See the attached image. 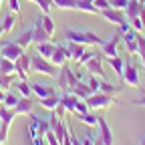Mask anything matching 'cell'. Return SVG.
Instances as JSON below:
<instances>
[{"mask_svg": "<svg viewBox=\"0 0 145 145\" xmlns=\"http://www.w3.org/2000/svg\"><path fill=\"white\" fill-rule=\"evenodd\" d=\"M137 44H139V50H137V57L141 59L143 67H145V36L137 34Z\"/></svg>", "mask_w": 145, "mask_h": 145, "instance_id": "33", "label": "cell"}, {"mask_svg": "<svg viewBox=\"0 0 145 145\" xmlns=\"http://www.w3.org/2000/svg\"><path fill=\"white\" fill-rule=\"evenodd\" d=\"M69 50H67V44H57L54 46V52H52V57H50V63L52 65H57V67H63L69 63Z\"/></svg>", "mask_w": 145, "mask_h": 145, "instance_id": "9", "label": "cell"}, {"mask_svg": "<svg viewBox=\"0 0 145 145\" xmlns=\"http://www.w3.org/2000/svg\"><path fill=\"white\" fill-rule=\"evenodd\" d=\"M101 16L105 18L107 22L115 24V26H119V24L125 20V12H123V10H117V8H113V6H109V8L101 10Z\"/></svg>", "mask_w": 145, "mask_h": 145, "instance_id": "7", "label": "cell"}, {"mask_svg": "<svg viewBox=\"0 0 145 145\" xmlns=\"http://www.w3.org/2000/svg\"><path fill=\"white\" fill-rule=\"evenodd\" d=\"M32 87V95H36L39 99H44V97H50V95H57V91L48 85H40V83H30Z\"/></svg>", "mask_w": 145, "mask_h": 145, "instance_id": "15", "label": "cell"}, {"mask_svg": "<svg viewBox=\"0 0 145 145\" xmlns=\"http://www.w3.org/2000/svg\"><path fill=\"white\" fill-rule=\"evenodd\" d=\"M72 145H83V143H81V139H77L75 135H72Z\"/></svg>", "mask_w": 145, "mask_h": 145, "instance_id": "53", "label": "cell"}, {"mask_svg": "<svg viewBox=\"0 0 145 145\" xmlns=\"http://www.w3.org/2000/svg\"><path fill=\"white\" fill-rule=\"evenodd\" d=\"M0 145H4V143H0Z\"/></svg>", "mask_w": 145, "mask_h": 145, "instance_id": "62", "label": "cell"}, {"mask_svg": "<svg viewBox=\"0 0 145 145\" xmlns=\"http://www.w3.org/2000/svg\"><path fill=\"white\" fill-rule=\"evenodd\" d=\"M109 2H111V6L117 8V10H125L127 4H129V0H109Z\"/></svg>", "mask_w": 145, "mask_h": 145, "instance_id": "42", "label": "cell"}, {"mask_svg": "<svg viewBox=\"0 0 145 145\" xmlns=\"http://www.w3.org/2000/svg\"><path fill=\"white\" fill-rule=\"evenodd\" d=\"M16 44H20L24 50H26L30 44H34V40H32V26H30V28H26V30H22L20 34H18V39H16Z\"/></svg>", "mask_w": 145, "mask_h": 145, "instance_id": "20", "label": "cell"}, {"mask_svg": "<svg viewBox=\"0 0 145 145\" xmlns=\"http://www.w3.org/2000/svg\"><path fill=\"white\" fill-rule=\"evenodd\" d=\"M0 57H2V46H0Z\"/></svg>", "mask_w": 145, "mask_h": 145, "instance_id": "57", "label": "cell"}, {"mask_svg": "<svg viewBox=\"0 0 145 145\" xmlns=\"http://www.w3.org/2000/svg\"><path fill=\"white\" fill-rule=\"evenodd\" d=\"M87 111H89V105H87V101L79 99V103H77V109H75V113H87Z\"/></svg>", "mask_w": 145, "mask_h": 145, "instance_id": "44", "label": "cell"}, {"mask_svg": "<svg viewBox=\"0 0 145 145\" xmlns=\"http://www.w3.org/2000/svg\"><path fill=\"white\" fill-rule=\"evenodd\" d=\"M14 85V89L20 93V97H32V87H30V83L28 81H18V83H12Z\"/></svg>", "mask_w": 145, "mask_h": 145, "instance_id": "27", "label": "cell"}, {"mask_svg": "<svg viewBox=\"0 0 145 145\" xmlns=\"http://www.w3.org/2000/svg\"><path fill=\"white\" fill-rule=\"evenodd\" d=\"M85 101H87L89 109H109V107H113L117 103L113 95H105V93H93Z\"/></svg>", "mask_w": 145, "mask_h": 145, "instance_id": "2", "label": "cell"}, {"mask_svg": "<svg viewBox=\"0 0 145 145\" xmlns=\"http://www.w3.org/2000/svg\"><path fill=\"white\" fill-rule=\"evenodd\" d=\"M28 2H34V4H36V0H28Z\"/></svg>", "mask_w": 145, "mask_h": 145, "instance_id": "58", "label": "cell"}, {"mask_svg": "<svg viewBox=\"0 0 145 145\" xmlns=\"http://www.w3.org/2000/svg\"><path fill=\"white\" fill-rule=\"evenodd\" d=\"M2 2H4V0H0V4H2Z\"/></svg>", "mask_w": 145, "mask_h": 145, "instance_id": "59", "label": "cell"}, {"mask_svg": "<svg viewBox=\"0 0 145 145\" xmlns=\"http://www.w3.org/2000/svg\"><path fill=\"white\" fill-rule=\"evenodd\" d=\"M139 145H145V137H143V139H141V143H139Z\"/></svg>", "mask_w": 145, "mask_h": 145, "instance_id": "56", "label": "cell"}, {"mask_svg": "<svg viewBox=\"0 0 145 145\" xmlns=\"http://www.w3.org/2000/svg\"><path fill=\"white\" fill-rule=\"evenodd\" d=\"M72 115H75L83 125H87V127H97V119H99V117L93 115V113L87 111V113H72Z\"/></svg>", "mask_w": 145, "mask_h": 145, "instance_id": "23", "label": "cell"}, {"mask_svg": "<svg viewBox=\"0 0 145 145\" xmlns=\"http://www.w3.org/2000/svg\"><path fill=\"white\" fill-rule=\"evenodd\" d=\"M65 36H67V40H71V42L87 44V40H85V32H83V30H71V28H67V30H65Z\"/></svg>", "mask_w": 145, "mask_h": 145, "instance_id": "25", "label": "cell"}, {"mask_svg": "<svg viewBox=\"0 0 145 145\" xmlns=\"http://www.w3.org/2000/svg\"><path fill=\"white\" fill-rule=\"evenodd\" d=\"M6 2H8L10 12H14V14H18V12H20V2H18V0H6Z\"/></svg>", "mask_w": 145, "mask_h": 145, "instance_id": "43", "label": "cell"}, {"mask_svg": "<svg viewBox=\"0 0 145 145\" xmlns=\"http://www.w3.org/2000/svg\"><path fill=\"white\" fill-rule=\"evenodd\" d=\"M85 48H87V44H81V42H67V50H69V57L72 59V61H77L79 63V59H81V54L85 52Z\"/></svg>", "mask_w": 145, "mask_h": 145, "instance_id": "17", "label": "cell"}, {"mask_svg": "<svg viewBox=\"0 0 145 145\" xmlns=\"http://www.w3.org/2000/svg\"><path fill=\"white\" fill-rule=\"evenodd\" d=\"M34 46H36V52H39L40 57H44V59H48V61H50V57H52L54 46H57V44H54L52 40H46V42H36Z\"/></svg>", "mask_w": 145, "mask_h": 145, "instance_id": "18", "label": "cell"}, {"mask_svg": "<svg viewBox=\"0 0 145 145\" xmlns=\"http://www.w3.org/2000/svg\"><path fill=\"white\" fill-rule=\"evenodd\" d=\"M6 137H8V129H4V127L0 125V143H4Z\"/></svg>", "mask_w": 145, "mask_h": 145, "instance_id": "48", "label": "cell"}, {"mask_svg": "<svg viewBox=\"0 0 145 145\" xmlns=\"http://www.w3.org/2000/svg\"><path fill=\"white\" fill-rule=\"evenodd\" d=\"M141 8H143V4L139 2V0H129V4H127V8L123 10L125 12V16L129 18H135V16H139V12H141Z\"/></svg>", "mask_w": 145, "mask_h": 145, "instance_id": "21", "label": "cell"}, {"mask_svg": "<svg viewBox=\"0 0 145 145\" xmlns=\"http://www.w3.org/2000/svg\"><path fill=\"white\" fill-rule=\"evenodd\" d=\"M119 42H121V32H115L109 40H103V42H101L103 57H107V59L119 57Z\"/></svg>", "mask_w": 145, "mask_h": 145, "instance_id": "3", "label": "cell"}, {"mask_svg": "<svg viewBox=\"0 0 145 145\" xmlns=\"http://www.w3.org/2000/svg\"><path fill=\"white\" fill-rule=\"evenodd\" d=\"M89 89L91 91H93V93H99V83H101V79L97 77V75H91V72H89Z\"/></svg>", "mask_w": 145, "mask_h": 145, "instance_id": "35", "label": "cell"}, {"mask_svg": "<svg viewBox=\"0 0 145 145\" xmlns=\"http://www.w3.org/2000/svg\"><path fill=\"white\" fill-rule=\"evenodd\" d=\"M48 131H50V125H48V121L39 119V135H40V137H44Z\"/></svg>", "mask_w": 145, "mask_h": 145, "instance_id": "38", "label": "cell"}, {"mask_svg": "<svg viewBox=\"0 0 145 145\" xmlns=\"http://www.w3.org/2000/svg\"><path fill=\"white\" fill-rule=\"evenodd\" d=\"M71 67L69 65H63L61 69H59V75H57V85H59V89L61 91H71V81H69V77H71Z\"/></svg>", "mask_w": 145, "mask_h": 145, "instance_id": "11", "label": "cell"}, {"mask_svg": "<svg viewBox=\"0 0 145 145\" xmlns=\"http://www.w3.org/2000/svg\"><path fill=\"white\" fill-rule=\"evenodd\" d=\"M14 63H16V75L20 77L22 81H26L28 75H30V57H28V54H20Z\"/></svg>", "mask_w": 145, "mask_h": 145, "instance_id": "8", "label": "cell"}, {"mask_svg": "<svg viewBox=\"0 0 145 145\" xmlns=\"http://www.w3.org/2000/svg\"><path fill=\"white\" fill-rule=\"evenodd\" d=\"M99 93H105V95H115L117 93V87L109 81H101L99 83Z\"/></svg>", "mask_w": 145, "mask_h": 145, "instance_id": "32", "label": "cell"}, {"mask_svg": "<svg viewBox=\"0 0 145 145\" xmlns=\"http://www.w3.org/2000/svg\"><path fill=\"white\" fill-rule=\"evenodd\" d=\"M139 18H141V22L145 24V6L141 8V12H139Z\"/></svg>", "mask_w": 145, "mask_h": 145, "instance_id": "51", "label": "cell"}, {"mask_svg": "<svg viewBox=\"0 0 145 145\" xmlns=\"http://www.w3.org/2000/svg\"><path fill=\"white\" fill-rule=\"evenodd\" d=\"M6 32H4V28H2V24H0V39H2V36H4Z\"/></svg>", "mask_w": 145, "mask_h": 145, "instance_id": "55", "label": "cell"}, {"mask_svg": "<svg viewBox=\"0 0 145 145\" xmlns=\"http://www.w3.org/2000/svg\"><path fill=\"white\" fill-rule=\"evenodd\" d=\"M59 10H79V0H50Z\"/></svg>", "mask_w": 145, "mask_h": 145, "instance_id": "22", "label": "cell"}, {"mask_svg": "<svg viewBox=\"0 0 145 145\" xmlns=\"http://www.w3.org/2000/svg\"><path fill=\"white\" fill-rule=\"evenodd\" d=\"M52 113L57 115V117H61V119H63V117H65V113H67V107H65L63 103H59V105H57V109H54Z\"/></svg>", "mask_w": 145, "mask_h": 145, "instance_id": "45", "label": "cell"}, {"mask_svg": "<svg viewBox=\"0 0 145 145\" xmlns=\"http://www.w3.org/2000/svg\"><path fill=\"white\" fill-rule=\"evenodd\" d=\"M101 61H103V52H97L93 59H89V61L85 63V69L91 72V75L101 77V75H105V72H103V65H101Z\"/></svg>", "mask_w": 145, "mask_h": 145, "instance_id": "10", "label": "cell"}, {"mask_svg": "<svg viewBox=\"0 0 145 145\" xmlns=\"http://www.w3.org/2000/svg\"><path fill=\"white\" fill-rule=\"evenodd\" d=\"M71 93H75V95H77L79 99H83V101H85V99H87L89 95H93V91L89 89V83H85V81H79V83H77L75 87L71 89Z\"/></svg>", "mask_w": 145, "mask_h": 145, "instance_id": "19", "label": "cell"}, {"mask_svg": "<svg viewBox=\"0 0 145 145\" xmlns=\"http://www.w3.org/2000/svg\"><path fill=\"white\" fill-rule=\"evenodd\" d=\"M39 18H40V22H42L44 30L52 36V34H54V30H57V26H54V22H52V18H50L48 14H42V16H39Z\"/></svg>", "mask_w": 145, "mask_h": 145, "instance_id": "31", "label": "cell"}, {"mask_svg": "<svg viewBox=\"0 0 145 145\" xmlns=\"http://www.w3.org/2000/svg\"><path fill=\"white\" fill-rule=\"evenodd\" d=\"M95 6H97L99 10H105V8L111 6V2H109V0H95Z\"/></svg>", "mask_w": 145, "mask_h": 145, "instance_id": "46", "label": "cell"}, {"mask_svg": "<svg viewBox=\"0 0 145 145\" xmlns=\"http://www.w3.org/2000/svg\"><path fill=\"white\" fill-rule=\"evenodd\" d=\"M4 95H6V93H4V91H0V105H2V103H4Z\"/></svg>", "mask_w": 145, "mask_h": 145, "instance_id": "54", "label": "cell"}, {"mask_svg": "<svg viewBox=\"0 0 145 145\" xmlns=\"http://www.w3.org/2000/svg\"><path fill=\"white\" fill-rule=\"evenodd\" d=\"M121 79H123V83L127 87H139V83H141L139 71H137V67L131 61H125V71H123V77Z\"/></svg>", "mask_w": 145, "mask_h": 145, "instance_id": "4", "label": "cell"}, {"mask_svg": "<svg viewBox=\"0 0 145 145\" xmlns=\"http://www.w3.org/2000/svg\"><path fill=\"white\" fill-rule=\"evenodd\" d=\"M133 103H135V105H143V107H145V97H141V99H133Z\"/></svg>", "mask_w": 145, "mask_h": 145, "instance_id": "50", "label": "cell"}, {"mask_svg": "<svg viewBox=\"0 0 145 145\" xmlns=\"http://www.w3.org/2000/svg\"><path fill=\"white\" fill-rule=\"evenodd\" d=\"M59 69H61V67L52 65L48 59L40 57V54H36V57H30V71L39 72V75H46V77L57 79V75H59Z\"/></svg>", "mask_w": 145, "mask_h": 145, "instance_id": "1", "label": "cell"}, {"mask_svg": "<svg viewBox=\"0 0 145 145\" xmlns=\"http://www.w3.org/2000/svg\"><path fill=\"white\" fill-rule=\"evenodd\" d=\"M36 4H39V8L42 10V14H48L50 8H52V2H50V0H36Z\"/></svg>", "mask_w": 145, "mask_h": 145, "instance_id": "40", "label": "cell"}, {"mask_svg": "<svg viewBox=\"0 0 145 145\" xmlns=\"http://www.w3.org/2000/svg\"><path fill=\"white\" fill-rule=\"evenodd\" d=\"M95 54H97L95 50H91V48L87 46V48H85V52L81 54V59H79V65H83V67H85V63H87L89 59H93V57H95Z\"/></svg>", "mask_w": 145, "mask_h": 145, "instance_id": "36", "label": "cell"}, {"mask_svg": "<svg viewBox=\"0 0 145 145\" xmlns=\"http://www.w3.org/2000/svg\"><path fill=\"white\" fill-rule=\"evenodd\" d=\"M44 143H46V145H61V141L57 139V135H54L52 131H48V133L44 135Z\"/></svg>", "mask_w": 145, "mask_h": 145, "instance_id": "41", "label": "cell"}, {"mask_svg": "<svg viewBox=\"0 0 145 145\" xmlns=\"http://www.w3.org/2000/svg\"><path fill=\"white\" fill-rule=\"evenodd\" d=\"M79 4H95V0H79Z\"/></svg>", "mask_w": 145, "mask_h": 145, "instance_id": "52", "label": "cell"}, {"mask_svg": "<svg viewBox=\"0 0 145 145\" xmlns=\"http://www.w3.org/2000/svg\"><path fill=\"white\" fill-rule=\"evenodd\" d=\"M39 101H40V107L48 109V111H54L57 105L61 103V97L59 95H50V97H44V99H39Z\"/></svg>", "mask_w": 145, "mask_h": 145, "instance_id": "28", "label": "cell"}, {"mask_svg": "<svg viewBox=\"0 0 145 145\" xmlns=\"http://www.w3.org/2000/svg\"><path fill=\"white\" fill-rule=\"evenodd\" d=\"M0 10H2V4H0Z\"/></svg>", "mask_w": 145, "mask_h": 145, "instance_id": "60", "label": "cell"}, {"mask_svg": "<svg viewBox=\"0 0 145 145\" xmlns=\"http://www.w3.org/2000/svg\"><path fill=\"white\" fill-rule=\"evenodd\" d=\"M81 143H83V145H95V137H91V135H85V137L81 139Z\"/></svg>", "mask_w": 145, "mask_h": 145, "instance_id": "47", "label": "cell"}, {"mask_svg": "<svg viewBox=\"0 0 145 145\" xmlns=\"http://www.w3.org/2000/svg\"><path fill=\"white\" fill-rule=\"evenodd\" d=\"M129 22H131V26H133V30H135V32H143V30H145V24L141 22V18H139V16L131 18Z\"/></svg>", "mask_w": 145, "mask_h": 145, "instance_id": "39", "label": "cell"}, {"mask_svg": "<svg viewBox=\"0 0 145 145\" xmlns=\"http://www.w3.org/2000/svg\"><path fill=\"white\" fill-rule=\"evenodd\" d=\"M72 135H75V133L69 131V133H67V137H65V141H63V145H72Z\"/></svg>", "mask_w": 145, "mask_h": 145, "instance_id": "49", "label": "cell"}, {"mask_svg": "<svg viewBox=\"0 0 145 145\" xmlns=\"http://www.w3.org/2000/svg\"><path fill=\"white\" fill-rule=\"evenodd\" d=\"M0 72H2V75L14 77L16 75V63L10 61V59H0Z\"/></svg>", "mask_w": 145, "mask_h": 145, "instance_id": "24", "label": "cell"}, {"mask_svg": "<svg viewBox=\"0 0 145 145\" xmlns=\"http://www.w3.org/2000/svg\"><path fill=\"white\" fill-rule=\"evenodd\" d=\"M0 87H2L4 91H8V89L12 87V77H10V75H2V72H0Z\"/></svg>", "mask_w": 145, "mask_h": 145, "instance_id": "37", "label": "cell"}, {"mask_svg": "<svg viewBox=\"0 0 145 145\" xmlns=\"http://www.w3.org/2000/svg\"><path fill=\"white\" fill-rule=\"evenodd\" d=\"M61 103L67 107V111H69V113H75L77 103H79V97H77L75 93H71V91H65V93L61 95Z\"/></svg>", "mask_w": 145, "mask_h": 145, "instance_id": "16", "label": "cell"}, {"mask_svg": "<svg viewBox=\"0 0 145 145\" xmlns=\"http://www.w3.org/2000/svg\"><path fill=\"white\" fill-rule=\"evenodd\" d=\"M18 99H20V97H16L14 93H6V95H4V103H2V105H6L8 109H14V107H16V103H18Z\"/></svg>", "mask_w": 145, "mask_h": 145, "instance_id": "34", "label": "cell"}, {"mask_svg": "<svg viewBox=\"0 0 145 145\" xmlns=\"http://www.w3.org/2000/svg\"><path fill=\"white\" fill-rule=\"evenodd\" d=\"M143 97H145V91H143Z\"/></svg>", "mask_w": 145, "mask_h": 145, "instance_id": "61", "label": "cell"}, {"mask_svg": "<svg viewBox=\"0 0 145 145\" xmlns=\"http://www.w3.org/2000/svg\"><path fill=\"white\" fill-rule=\"evenodd\" d=\"M107 63L111 65V69L115 71L117 77H123V71H125V61L121 57H113V59H107Z\"/></svg>", "mask_w": 145, "mask_h": 145, "instance_id": "26", "label": "cell"}, {"mask_svg": "<svg viewBox=\"0 0 145 145\" xmlns=\"http://www.w3.org/2000/svg\"><path fill=\"white\" fill-rule=\"evenodd\" d=\"M32 107H34V101L32 97H20L14 107V113L16 115H30L32 113Z\"/></svg>", "mask_w": 145, "mask_h": 145, "instance_id": "13", "label": "cell"}, {"mask_svg": "<svg viewBox=\"0 0 145 145\" xmlns=\"http://www.w3.org/2000/svg\"><path fill=\"white\" fill-rule=\"evenodd\" d=\"M0 59H2V57H0Z\"/></svg>", "mask_w": 145, "mask_h": 145, "instance_id": "63", "label": "cell"}, {"mask_svg": "<svg viewBox=\"0 0 145 145\" xmlns=\"http://www.w3.org/2000/svg\"><path fill=\"white\" fill-rule=\"evenodd\" d=\"M32 40H34V44H36V42H46V40H50V34L44 30L40 18H36V20H34V26H32Z\"/></svg>", "mask_w": 145, "mask_h": 145, "instance_id": "12", "label": "cell"}, {"mask_svg": "<svg viewBox=\"0 0 145 145\" xmlns=\"http://www.w3.org/2000/svg\"><path fill=\"white\" fill-rule=\"evenodd\" d=\"M0 46H2V59L16 61L20 54H24V48L20 44H16V40H12V42H0Z\"/></svg>", "mask_w": 145, "mask_h": 145, "instance_id": "6", "label": "cell"}, {"mask_svg": "<svg viewBox=\"0 0 145 145\" xmlns=\"http://www.w3.org/2000/svg\"><path fill=\"white\" fill-rule=\"evenodd\" d=\"M14 117H16L14 109H8L6 105H0V125H2L4 129H10V125H12Z\"/></svg>", "mask_w": 145, "mask_h": 145, "instance_id": "14", "label": "cell"}, {"mask_svg": "<svg viewBox=\"0 0 145 145\" xmlns=\"http://www.w3.org/2000/svg\"><path fill=\"white\" fill-rule=\"evenodd\" d=\"M97 129H99V139L103 141V145H115L113 143V131H111V127H109L107 119L105 117H99L97 119Z\"/></svg>", "mask_w": 145, "mask_h": 145, "instance_id": "5", "label": "cell"}, {"mask_svg": "<svg viewBox=\"0 0 145 145\" xmlns=\"http://www.w3.org/2000/svg\"><path fill=\"white\" fill-rule=\"evenodd\" d=\"M14 24H16V14H14V12H8V14L4 16V20H2V28H4V32L14 30Z\"/></svg>", "mask_w": 145, "mask_h": 145, "instance_id": "30", "label": "cell"}, {"mask_svg": "<svg viewBox=\"0 0 145 145\" xmlns=\"http://www.w3.org/2000/svg\"><path fill=\"white\" fill-rule=\"evenodd\" d=\"M85 32V40H87V46H101L103 39L99 34H95L93 30H83Z\"/></svg>", "mask_w": 145, "mask_h": 145, "instance_id": "29", "label": "cell"}]
</instances>
